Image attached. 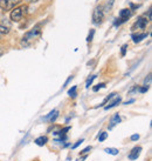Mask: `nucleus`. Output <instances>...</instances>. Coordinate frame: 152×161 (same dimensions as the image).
<instances>
[{
    "label": "nucleus",
    "instance_id": "nucleus-1",
    "mask_svg": "<svg viewBox=\"0 0 152 161\" xmlns=\"http://www.w3.org/2000/svg\"><path fill=\"white\" fill-rule=\"evenodd\" d=\"M40 34V27L36 26L35 28H33L32 31L27 32L26 36L23 38V41H21V45L23 46H28L31 44V41L35 38L36 36H39Z\"/></svg>",
    "mask_w": 152,
    "mask_h": 161
},
{
    "label": "nucleus",
    "instance_id": "nucleus-2",
    "mask_svg": "<svg viewBox=\"0 0 152 161\" xmlns=\"http://www.w3.org/2000/svg\"><path fill=\"white\" fill-rule=\"evenodd\" d=\"M26 9H27V6H20V7H17V8H14L12 11V13H11V19L15 21V23H18L20 21L21 19H23V14L26 13Z\"/></svg>",
    "mask_w": 152,
    "mask_h": 161
},
{
    "label": "nucleus",
    "instance_id": "nucleus-3",
    "mask_svg": "<svg viewBox=\"0 0 152 161\" xmlns=\"http://www.w3.org/2000/svg\"><path fill=\"white\" fill-rule=\"evenodd\" d=\"M20 3L21 0H0V8L4 11H9Z\"/></svg>",
    "mask_w": 152,
    "mask_h": 161
},
{
    "label": "nucleus",
    "instance_id": "nucleus-4",
    "mask_svg": "<svg viewBox=\"0 0 152 161\" xmlns=\"http://www.w3.org/2000/svg\"><path fill=\"white\" fill-rule=\"evenodd\" d=\"M103 18H104V11H103V7L102 6H99V7L95 8L94 13H93V23L96 24V25H99V24L102 23Z\"/></svg>",
    "mask_w": 152,
    "mask_h": 161
},
{
    "label": "nucleus",
    "instance_id": "nucleus-5",
    "mask_svg": "<svg viewBox=\"0 0 152 161\" xmlns=\"http://www.w3.org/2000/svg\"><path fill=\"white\" fill-rule=\"evenodd\" d=\"M130 17H131V11L129 8L122 9L121 13H119V18L116 19L117 21H115V25H121L122 23H125Z\"/></svg>",
    "mask_w": 152,
    "mask_h": 161
},
{
    "label": "nucleus",
    "instance_id": "nucleus-6",
    "mask_svg": "<svg viewBox=\"0 0 152 161\" xmlns=\"http://www.w3.org/2000/svg\"><path fill=\"white\" fill-rule=\"evenodd\" d=\"M11 30V23L7 21V19L0 20V33L1 34H7Z\"/></svg>",
    "mask_w": 152,
    "mask_h": 161
},
{
    "label": "nucleus",
    "instance_id": "nucleus-7",
    "mask_svg": "<svg viewBox=\"0 0 152 161\" xmlns=\"http://www.w3.org/2000/svg\"><path fill=\"white\" fill-rule=\"evenodd\" d=\"M140 152H142V147H139V146L132 148V151L129 154V159L130 160H137V158L140 155Z\"/></svg>",
    "mask_w": 152,
    "mask_h": 161
},
{
    "label": "nucleus",
    "instance_id": "nucleus-8",
    "mask_svg": "<svg viewBox=\"0 0 152 161\" xmlns=\"http://www.w3.org/2000/svg\"><path fill=\"white\" fill-rule=\"evenodd\" d=\"M146 25H148V19L146 18H144V17H140V18L137 20V23L134 24V27H137V28H145L146 27Z\"/></svg>",
    "mask_w": 152,
    "mask_h": 161
},
{
    "label": "nucleus",
    "instance_id": "nucleus-9",
    "mask_svg": "<svg viewBox=\"0 0 152 161\" xmlns=\"http://www.w3.org/2000/svg\"><path fill=\"white\" fill-rule=\"evenodd\" d=\"M121 122V116L118 115V114H115V115L111 118V120H110V124H109V130H112L114 127L116 125H118Z\"/></svg>",
    "mask_w": 152,
    "mask_h": 161
},
{
    "label": "nucleus",
    "instance_id": "nucleus-10",
    "mask_svg": "<svg viewBox=\"0 0 152 161\" xmlns=\"http://www.w3.org/2000/svg\"><path fill=\"white\" fill-rule=\"evenodd\" d=\"M58 116V111H52V112L48 114V115L45 118V120L49 121V122H54V121L56 120V118Z\"/></svg>",
    "mask_w": 152,
    "mask_h": 161
},
{
    "label": "nucleus",
    "instance_id": "nucleus-11",
    "mask_svg": "<svg viewBox=\"0 0 152 161\" xmlns=\"http://www.w3.org/2000/svg\"><path fill=\"white\" fill-rule=\"evenodd\" d=\"M121 103V98L119 97H117V98H115L114 100H111L110 103H108L107 106L104 107V109H109V108H112V107H115L116 105H118V103Z\"/></svg>",
    "mask_w": 152,
    "mask_h": 161
},
{
    "label": "nucleus",
    "instance_id": "nucleus-12",
    "mask_svg": "<svg viewBox=\"0 0 152 161\" xmlns=\"http://www.w3.org/2000/svg\"><path fill=\"white\" fill-rule=\"evenodd\" d=\"M47 141H48V138H47V136H40V138L35 139V143L38 146H43V145L47 143Z\"/></svg>",
    "mask_w": 152,
    "mask_h": 161
},
{
    "label": "nucleus",
    "instance_id": "nucleus-13",
    "mask_svg": "<svg viewBox=\"0 0 152 161\" xmlns=\"http://www.w3.org/2000/svg\"><path fill=\"white\" fill-rule=\"evenodd\" d=\"M148 36V33H142V34H138V36H134V42H139V41H142L143 39H145Z\"/></svg>",
    "mask_w": 152,
    "mask_h": 161
},
{
    "label": "nucleus",
    "instance_id": "nucleus-14",
    "mask_svg": "<svg viewBox=\"0 0 152 161\" xmlns=\"http://www.w3.org/2000/svg\"><path fill=\"white\" fill-rule=\"evenodd\" d=\"M104 152L108 153V154H111V155H117V154L119 153L117 148H105V149H104Z\"/></svg>",
    "mask_w": 152,
    "mask_h": 161
},
{
    "label": "nucleus",
    "instance_id": "nucleus-15",
    "mask_svg": "<svg viewBox=\"0 0 152 161\" xmlns=\"http://www.w3.org/2000/svg\"><path fill=\"white\" fill-rule=\"evenodd\" d=\"M76 90H77V87H76V86H73V88H70V90L68 91V94H69L72 98H75L76 97Z\"/></svg>",
    "mask_w": 152,
    "mask_h": 161
},
{
    "label": "nucleus",
    "instance_id": "nucleus-16",
    "mask_svg": "<svg viewBox=\"0 0 152 161\" xmlns=\"http://www.w3.org/2000/svg\"><path fill=\"white\" fill-rule=\"evenodd\" d=\"M107 138H108V133H105V132H102V133L99 135V142H102V141H104Z\"/></svg>",
    "mask_w": 152,
    "mask_h": 161
},
{
    "label": "nucleus",
    "instance_id": "nucleus-17",
    "mask_svg": "<svg viewBox=\"0 0 152 161\" xmlns=\"http://www.w3.org/2000/svg\"><path fill=\"white\" fill-rule=\"evenodd\" d=\"M95 79H96V75H93L91 78H89V79L87 80V84H85V85H87V87H89V86L91 85V82H93Z\"/></svg>",
    "mask_w": 152,
    "mask_h": 161
},
{
    "label": "nucleus",
    "instance_id": "nucleus-18",
    "mask_svg": "<svg viewBox=\"0 0 152 161\" xmlns=\"http://www.w3.org/2000/svg\"><path fill=\"white\" fill-rule=\"evenodd\" d=\"M104 86H105L104 84H99V85H97L96 87H94V92H97V91H99V88H103Z\"/></svg>",
    "mask_w": 152,
    "mask_h": 161
},
{
    "label": "nucleus",
    "instance_id": "nucleus-19",
    "mask_svg": "<svg viewBox=\"0 0 152 161\" xmlns=\"http://www.w3.org/2000/svg\"><path fill=\"white\" fill-rule=\"evenodd\" d=\"M83 141H84V140H83V139H81V140H79V141H76V143H75V145H74V146H73V148H76V147H79V146H80L81 143L83 142Z\"/></svg>",
    "mask_w": 152,
    "mask_h": 161
},
{
    "label": "nucleus",
    "instance_id": "nucleus-20",
    "mask_svg": "<svg viewBox=\"0 0 152 161\" xmlns=\"http://www.w3.org/2000/svg\"><path fill=\"white\" fill-rule=\"evenodd\" d=\"M148 90H149L148 86H144V87H140V88H139V92H140V93H145Z\"/></svg>",
    "mask_w": 152,
    "mask_h": 161
},
{
    "label": "nucleus",
    "instance_id": "nucleus-21",
    "mask_svg": "<svg viewBox=\"0 0 152 161\" xmlns=\"http://www.w3.org/2000/svg\"><path fill=\"white\" fill-rule=\"evenodd\" d=\"M126 48H128V45H124V46H123V47H122V55H123V57L125 55Z\"/></svg>",
    "mask_w": 152,
    "mask_h": 161
},
{
    "label": "nucleus",
    "instance_id": "nucleus-22",
    "mask_svg": "<svg viewBox=\"0 0 152 161\" xmlns=\"http://www.w3.org/2000/svg\"><path fill=\"white\" fill-rule=\"evenodd\" d=\"M138 139H139V135L138 134L131 135V140H132V141H136V140H138Z\"/></svg>",
    "mask_w": 152,
    "mask_h": 161
},
{
    "label": "nucleus",
    "instance_id": "nucleus-23",
    "mask_svg": "<svg viewBox=\"0 0 152 161\" xmlns=\"http://www.w3.org/2000/svg\"><path fill=\"white\" fill-rule=\"evenodd\" d=\"M88 151H91V146H89V147H87V148H84L83 151H81V154H84V153H87Z\"/></svg>",
    "mask_w": 152,
    "mask_h": 161
},
{
    "label": "nucleus",
    "instance_id": "nucleus-24",
    "mask_svg": "<svg viewBox=\"0 0 152 161\" xmlns=\"http://www.w3.org/2000/svg\"><path fill=\"white\" fill-rule=\"evenodd\" d=\"M93 36H94V30H91V33L89 34V36H88V39H87V40H88V41L93 40Z\"/></svg>",
    "mask_w": 152,
    "mask_h": 161
},
{
    "label": "nucleus",
    "instance_id": "nucleus-25",
    "mask_svg": "<svg viewBox=\"0 0 152 161\" xmlns=\"http://www.w3.org/2000/svg\"><path fill=\"white\" fill-rule=\"evenodd\" d=\"M1 54H3V51H1V48H0V55H1Z\"/></svg>",
    "mask_w": 152,
    "mask_h": 161
}]
</instances>
